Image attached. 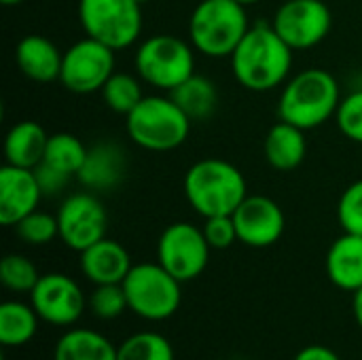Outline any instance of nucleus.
<instances>
[{"label": "nucleus", "instance_id": "nucleus-17", "mask_svg": "<svg viewBox=\"0 0 362 360\" xmlns=\"http://www.w3.org/2000/svg\"><path fill=\"white\" fill-rule=\"evenodd\" d=\"M127 172L125 151L112 142H100L87 151L85 163L76 178L89 191H112L119 187Z\"/></svg>", "mask_w": 362, "mask_h": 360}, {"label": "nucleus", "instance_id": "nucleus-3", "mask_svg": "<svg viewBox=\"0 0 362 360\" xmlns=\"http://www.w3.org/2000/svg\"><path fill=\"white\" fill-rule=\"evenodd\" d=\"M246 195V178L231 161L206 157L195 161L185 174V197L202 219L233 214Z\"/></svg>", "mask_w": 362, "mask_h": 360}, {"label": "nucleus", "instance_id": "nucleus-2", "mask_svg": "<svg viewBox=\"0 0 362 360\" xmlns=\"http://www.w3.org/2000/svg\"><path fill=\"white\" fill-rule=\"evenodd\" d=\"M339 102L341 93L335 74L322 68H305L282 85L278 119L310 132L335 117Z\"/></svg>", "mask_w": 362, "mask_h": 360}, {"label": "nucleus", "instance_id": "nucleus-39", "mask_svg": "<svg viewBox=\"0 0 362 360\" xmlns=\"http://www.w3.org/2000/svg\"><path fill=\"white\" fill-rule=\"evenodd\" d=\"M140 4H146V2H153V0H138Z\"/></svg>", "mask_w": 362, "mask_h": 360}, {"label": "nucleus", "instance_id": "nucleus-36", "mask_svg": "<svg viewBox=\"0 0 362 360\" xmlns=\"http://www.w3.org/2000/svg\"><path fill=\"white\" fill-rule=\"evenodd\" d=\"M352 310H354V318L362 329V289L354 293V301H352Z\"/></svg>", "mask_w": 362, "mask_h": 360}, {"label": "nucleus", "instance_id": "nucleus-5", "mask_svg": "<svg viewBox=\"0 0 362 360\" xmlns=\"http://www.w3.org/2000/svg\"><path fill=\"white\" fill-rule=\"evenodd\" d=\"M250 30L246 6L238 0H202L189 17V42L206 57H231Z\"/></svg>", "mask_w": 362, "mask_h": 360}, {"label": "nucleus", "instance_id": "nucleus-14", "mask_svg": "<svg viewBox=\"0 0 362 360\" xmlns=\"http://www.w3.org/2000/svg\"><path fill=\"white\" fill-rule=\"evenodd\" d=\"M231 216L238 229V242L250 248H267L276 244L286 227L284 210L267 195H246Z\"/></svg>", "mask_w": 362, "mask_h": 360}, {"label": "nucleus", "instance_id": "nucleus-16", "mask_svg": "<svg viewBox=\"0 0 362 360\" xmlns=\"http://www.w3.org/2000/svg\"><path fill=\"white\" fill-rule=\"evenodd\" d=\"M78 255H81L78 263L83 276L95 286L123 284L129 269L134 267L125 246L108 238H102L100 242L91 244Z\"/></svg>", "mask_w": 362, "mask_h": 360}, {"label": "nucleus", "instance_id": "nucleus-30", "mask_svg": "<svg viewBox=\"0 0 362 360\" xmlns=\"http://www.w3.org/2000/svg\"><path fill=\"white\" fill-rule=\"evenodd\" d=\"M89 310L93 316H98L100 320H115L119 318L127 308V299H125V291L121 284H102L95 286V291L89 297Z\"/></svg>", "mask_w": 362, "mask_h": 360}, {"label": "nucleus", "instance_id": "nucleus-10", "mask_svg": "<svg viewBox=\"0 0 362 360\" xmlns=\"http://www.w3.org/2000/svg\"><path fill=\"white\" fill-rule=\"evenodd\" d=\"M210 244L202 227L178 221L163 229L157 242V263L176 280L191 282L204 274L210 261Z\"/></svg>", "mask_w": 362, "mask_h": 360}, {"label": "nucleus", "instance_id": "nucleus-19", "mask_svg": "<svg viewBox=\"0 0 362 360\" xmlns=\"http://www.w3.org/2000/svg\"><path fill=\"white\" fill-rule=\"evenodd\" d=\"M329 280L348 293L362 289V236L348 233L339 236L327 252Z\"/></svg>", "mask_w": 362, "mask_h": 360}, {"label": "nucleus", "instance_id": "nucleus-29", "mask_svg": "<svg viewBox=\"0 0 362 360\" xmlns=\"http://www.w3.org/2000/svg\"><path fill=\"white\" fill-rule=\"evenodd\" d=\"M15 233L21 242L30 246H45L59 238L57 216L42 210H34L15 225Z\"/></svg>", "mask_w": 362, "mask_h": 360}, {"label": "nucleus", "instance_id": "nucleus-34", "mask_svg": "<svg viewBox=\"0 0 362 360\" xmlns=\"http://www.w3.org/2000/svg\"><path fill=\"white\" fill-rule=\"evenodd\" d=\"M34 174H36L38 185H40V189H42L45 195H57V193H62L64 187L72 180V176H68V174H64V172L51 168V166L45 163V161H40V163L34 168Z\"/></svg>", "mask_w": 362, "mask_h": 360}, {"label": "nucleus", "instance_id": "nucleus-25", "mask_svg": "<svg viewBox=\"0 0 362 360\" xmlns=\"http://www.w3.org/2000/svg\"><path fill=\"white\" fill-rule=\"evenodd\" d=\"M87 151L89 149L74 134L57 132V134L49 136L42 161L49 163L51 168H55V170H59V172H64V174L74 178L78 174V170L83 168V163H85Z\"/></svg>", "mask_w": 362, "mask_h": 360}, {"label": "nucleus", "instance_id": "nucleus-8", "mask_svg": "<svg viewBox=\"0 0 362 360\" xmlns=\"http://www.w3.org/2000/svg\"><path fill=\"white\" fill-rule=\"evenodd\" d=\"M78 21L85 36L123 51L142 34V4L138 0H78Z\"/></svg>", "mask_w": 362, "mask_h": 360}, {"label": "nucleus", "instance_id": "nucleus-6", "mask_svg": "<svg viewBox=\"0 0 362 360\" xmlns=\"http://www.w3.org/2000/svg\"><path fill=\"white\" fill-rule=\"evenodd\" d=\"M134 66L142 83L170 93L195 74V49L180 36L155 34L138 45Z\"/></svg>", "mask_w": 362, "mask_h": 360}, {"label": "nucleus", "instance_id": "nucleus-15", "mask_svg": "<svg viewBox=\"0 0 362 360\" xmlns=\"http://www.w3.org/2000/svg\"><path fill=\"white\" fill-rule=\"evenodd\" d=\"M42 189L34 170L4 163L0 168V223L15 227L23 216L38 210Z\"/></svg>", "mask_w": 362, "mask_h": 360}, {"label": "nucleus", "instance_id": "nucleus-18", "mask_svg": "<svg viewBox=\"0 0 362 360\" xmlns=\"http://www.w3.org/2000/svg\"><path fill=\"white\" fill-rule=\"evenodd\" d=\"M64 53L42 34H28L15 47V64L34 83L59 81Z\"/></svg>", "mask_w": 362, "mask_h": 360}, {"label": "nucleus", "instance_id": "nucleus-20", "mask_svg": "<svg viewBox=\"0 0 362 360\" xmlns=\"http://www.w3.org/2000/svg\"><path fill=\"white\" fill-rule=\"evenodd\" d=\"M265 161L278 172H291L299 168L308 155L305 129L291 125L286 121H278L269 127L263 142Z\"/></svg>", "mask_w": 362, "mask_h": 360}, {"label": "nucleus", "instance_id": "nucleus-28", "mask_svg": "<svg viewBox=\"0 0 362 360\" xmlns=\"http://www.w3.org/2000/svg\"><path fill=\"white\" fill-rule=\"evenodd\" d=\"M40 274L36 265L23 255H6L0 261V282L13 293H32Z\"/></svg>", "mask_w": 362, "mask_h": 360}, {"label": "nucleus", "instance_id": "nucleus-32", "mask_svg": "<svg viewBox=\"0 0 362 360\" xmlns=\"http://www.w3.org/2000/svg\"><path fill=\"white\" fill-rule=\"evenodd\" d=\"M335 121L339 132L348 140L362 144V89H356L341 98L339 108L335 112Z\"/></svg>", "mask_w": 362, "mask_h": 360}, {"label": "nucleus", "instance_id": "nucleus-38", "mask_svg": "<svg viewBox=\"0 0 362 360\" xmlns=\"http://www.w3.org/2000/svg\"><path fill=\"white\" fill-rule=\"evenodd\" d=\"M240 4H244V6H252V4H257V2H261V0H238Z\"/></svg>", "mask_w": 362, "mask_h": 360}, {"label": "nucleus", "instance_id": "nucleus-9", "mask_svg": "<svg viewBox=\"0 0 362 360\" xmlns=\"http://www.w3.org/2000/svg\"><path fill=\"white\" fill-rule=\"evenodd\" d=\"M115 53V49L91 36L76 40L72 47H68V51H64L59 83L70 93L78 95L102 91L104 83L117 70Z\"/></svg>", "mask_w": 362, "mask_h": 360}, {"label": "nucleus", "instance_id": "nucleus-26", "mask_svg": "<svg viewBox=\"0 0 362 360\" xmlns=\"http://www.w3.org/2000/svg\"><path fill=\"white\" fill-rule=\"evenodd\" d=\"M102 98H104V104L112 112L129 115L138 106V102L144 98V93H142V79L138 74L115 70L112 76L102 87Z\"/></svg>", "mask_w": 362, "mask_h": 360}, {"label": "nucleus", "instance_id": "nucleus-7", "mask_svg": "<svg viewBox=\"0 0 362 360\" xmlns=\"http://www.w3.org/2000/svg\"><path fill=\"white\" fill-rule=\"evenodd\" d=\"M176 280L159 263H138L123 280V291L129 312L144 320L161 323L176 314L180 308L182 291Z\"/></svg>", "mask_w": 362, "mask_h": 360}, {"label": "nucleus", "instance_id": "nucleus-35", "mask_svg": "<svg viewBox=\"0 0 362 360\" xmlns=\"http://www.w3.org/2000/svg\"><path fill=\"white\" fill-rule=\"evenodd\" d=\"M295 360H341L331 348H327V346H308V348H303Z\"/></svg>", "mask_w": 362, "mask_h": 360}, {"label": "nucleus", "instance_id": "nucleus-13", "mask_svg": "<svg viewBox=\"0 0 362 360\" xmlns=\"http://www.w3.org/2000/svg\"><path fill=\"white\" fill-rule=\"evenodd\" d=\"M30 303L38 318L55 325L70 327L85 312V295L81 286L66 274H45L30 293Z\"/></svg>", "mask_w": 362, "mask_h": 360}, {"label": "nucleus", "instance_id": "nucleus-23", "mask_svg": "<svg viewBox=\"0 0 362 360\" xmlns=\"http://www.w3.org/2000/svg\"><path fill=\"white\" fill-rule=\"evenodd\" d=\"M174 102L189 115L191 121H206L218 106V89L208 76L193 74L170 91Z\"/></svg>", "mask_w": 362, "mask_h": 360}, {"label": "nucleus", "instance_id": "nucleus-11", "mask_svg": "<svg viewBox=\"0 0 362 360\" xmlns=\"http://www.w3.org/2000/svg\"><path fill=\"white\" fill-rule=\"evenodd\" d=\"M269 23L293 51H305L329 36L333 15L325 0H286Z\"/></svg>", "mask_w": 362, "mask_h": 360}, {"label": "nucleus", "instance_id": "nucleus-21", "mask_svg": "<svg viewBox=\"0 0 362 360\" xmlns=\"http://www.w3.org/2000/svg\"><path fill=\"white\" fill-rule=\"evenodd\" d=\"M49 134L36 121H17L4 136V163L34 170L47 151Z\"/></svg>", "mask_w": 362, "mask_h": 360}, {"label": "nucleus", "instance_id": "nucleus-24", "mask_svg": "<svg viewBox=\"0 0 362 360\" xmlns=\"http://www.w3.org/2000/svg\"><path fill=\"white\" fill-rule=\"evenodd\" d=\"M36 310L19 301H6L0 306V344L6 348H17L28 344L38 329Z\"/></svg>", "mask_w": 362, "mask_h": 360}, {"label": "nucleus", "instance_id": "nucleus-33", "mask_svg": "<svg viewBox=\"0 0 362 360\" xmlns=\"http://www.w3.org/2000/svg\"><path fill=\"white\" fill-rule=\"evenodd\" d=\"M204 236L214 250H225L233 242H238V229L233 223L231 214H221V216H210L204 219Z\"/></svg>", "mask_w": 362, "mask_h": 360}, {"label": "nucleus", "instance_id": "nucleus-27", "mask_svg": "<svg viewBox=\"0 0 362 360\" xmlns=\"http://www.w3.org/2000/svg\"><path fill=\"white\" fill-rule=\"evenodd\" d=\"M117 360H174V348L163 335L144 331L117 348Z\"/></svg>", "mask_w": 362, "mask_h": 360}, {"label": "nucleus", "instance_id": "nucleus-31", "mask_svg": "<svg viewBox=\"0 0 362 360\" xmlns=\"http://www.w3.org/2000/svg\"><path fill=\"white\" fill-rule=\"evenodd\" d=\"M337 221L344 231L362 236V178L344 189L337 202Z\"/></svg>", "mask_w": 362, "mask_h": 360}, {"label": "nucleus", "instance_id": "nucleus-37", "mask_svg": "<svg viewBox=\"0 0 362 360\" xmlns=\"http://www.w3.org/2000/svg\"><path fill=\"white\" fill-rule=\"evenodd\" d=\"M4 6H17V4H21V2H25V0H0Z\"/></svg>", "mask_w": 362, "mask_h": 360}, {"label": "nucleus", "instance_id": "nucleus-12", "mask_svg": "<svg viewBox=\"0 0 362 360\" xmlns=\"http://www.w3.org/2000/svg\"><path fill=\"white\" fill-rule=\"evenodd\" d=\"M55 216L59 240L76 252H83L91 244L106 238L108 214L104 204L91 191L68 195L57 208Z\"/></svg>", "mask_w": 362, "mask_h": 360}, {"label": "nucleus", "instance_id": "nucleus-4", "mask_svg": "<svg viewBox=\"0 0 362 360\" xmlns=\"http://www.w3.org/2000/svg\"><path fill=\"white\" fill-rule=\"evenodd\" d=\"M189 115L174 102V98L155 93L144 95L138 106L125 115V132L127 138L153 153H168L185 144L191 132Z\"/></svg>", "mask_w": 362, "mask_h": 360}, {"label": "nucleus", "instance_id": "nucleus-22", "mask_svg": "<svg viewBox=\"0 0 362 360\" xmlns=\"http://www.w3.org/2000/svg\"><path fill=\"white\" fill-rule=\"evenodd\" d=\"M53 360H117V348L91 329H72L55 344Z\"/></svg>", "mask_w": 362, "mask_h": 360}, {"label": "nucleus", "instance_id": "nucleus-1", "mask_svg": "<svg viewBox=\"0 0 362 360\" xmlns=\"http://www.w3.org/2000/svg\"><path fill=\"white\" fill-rule=\"evenodd\" d=\"M293 53L272 23L259 21L231 53V72L244 89L265 93L291 79Z\"/></svg>", "mask_w": 362, "mask_h": 360}]
</instances>
